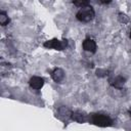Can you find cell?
I'll list each match as a JSON object with an SVG mask.
<instances>
[{"label":"cell","mask_w":131,"mask_h":131,"mask_svg":"<svg viewBox=\"0 0 131 131\" xmlns=\"http://www.w3.org/2000/svg\"><path fill=\"white\" fill-rule=\"evenodd\" d=\"M124 83H125V79L122 78V77H117V78H115L113 81H111V84H112L113 86L117 87V88H120Z\"/></svg>","instance_id":"obj_7"},{"label":"cell","mask_w":131,"mask_h":131,"mask_svg":"<svg viewBox=\"0 0 131 131\" xmlns=\"http://www.w3.org/2000/svg\"><path fill=\"white\" fill-rule=\"evenodd\" d=\"M51 77L52 79L55 81V82H60L62 81L63 77H64V72L61 70V69H55L52 74H51Z\"/></svg>","instance_id":"obj_6"},{"label":"cell","mask_w":131,"mask_h":131,"mask_svg":"<svg viewBox=\"0 0 131 131\" xmlns=\"http://www.w3.org/2000/svg\"><path fill=\"white\" fill-rule=\"evenodd\" d=\"M92 122L93 124L100 126V127H106V126H112L113 125V120L104 115H100V114H93L92 116Z\"/></svg>","instance_id":"obj_2"},{"label":"cell","mask_w":131,"mask_h":131,"mask_svg":"<svg viewBox=\"0 0 131 131\" xmlns=\"http://www.w3.org/2000/svg\"><path fill=\"white\" fill-rule=\"evenodd\" d=\"M44 46L47 48H53L56 50H62L67 46V41H60L57 39H52L49 41H46L44 43Z\"/></svg>","instance_id":"obj_3"},{"label":"cell","mask_w":131,"mask_h":131,"mask_svg":"<svg viewBox=\"0 0 131 131\" xmlns=\"http://www.w3.org/2000/svg\"><path fill=\"white\" fill-rule=\"evenodd\" d=\"M130 39H131V31H130Z\"/></svg>","instance_id":"obj_11"},{"label":"cell","mask_w":131,"mask_h":131,"mask_svg":"<svg viewBox=\"0 0 131 131\" xmlns=\"http://www.w3.org/2000/svg\"><path fill=\"white\" fill-rule=\"evenodd\" d=\"M29 84H30V86H31L33 89H40V88H42V86H43V84H44V80H43L41 77L35 76V77H32V78L30 79Z\"/></svg>","instance_id":"obj_4"},{"label":"cell","mask_w":131,"mask_h":131,"mask_svg":"<svg viewBox=\"0 0 131 131\" xmlns=\"http://www.w3.org/2000/svg\"><path fill=\"white\" fill-rule=\"evenodd\" d=\"M83 48L86 51H90V52H95L96 51V43L94 40L92 39H85L83 41Z\"/></svg>","instance_id":"obj_5"},{"label":"cell","mask_w":131,"mask_h":131,"mask_svg":"<svg viewBox=\"0 0 131 131\" xmlns=\"http://www.w3.org/2000/svg\"><path fill=\"white\" fill-rule=\"evenodd\" d=\"M73 119L74 120H76V121H78V122H83L84 121V118L82 117V115H80V114H73Z\"/></svg>","instance_id":"obj_10"},{"label":"cell","mask_w":131,"mask_h":131,"mask_svg":"<svg viewBox=\"0 0 131 131\" xmlns=\"http://www.w3.org/2000/svg\"><path fill=\"white\" fill-rule=\"evenodd\" d=\"M74 4L77 5V6H80V7L84 8V7H88L89 2H87V1H75Z\"/></svg>","instance_id":"obj_9"},{"label":"cell","mask_w":131,"mask_h":131,"mask_svg":"<svg viewBox=\"0 0 131 131\" xmlns=\"http://www.w3.org/2000/svg\"><path fill=\"white\" fill-rule=\"evenodd\" d=\"M94 10L92 9V7L88 6V7H84L82 9H80L77 14H76V17L78 20L80 21H84V23H87V21H90L94 18Z\"/></svg>","instance_id":"obj_1"},{"label":"cell","mask_w":131,"mask_h":131,"mask_svg":"<svg viewBox=\"0 0 131 131\" xmlns=\"http://www.w3.org/2000/svg\"><path fill=\"white\" fill-rule=\"evenodd\" d=\"M8 23H9L8 16L6 15V13H5L4 11H1V12H0V24H1L2 26H6Z\"/></svg>","instance_id":"obj_8"}]
</instances>
